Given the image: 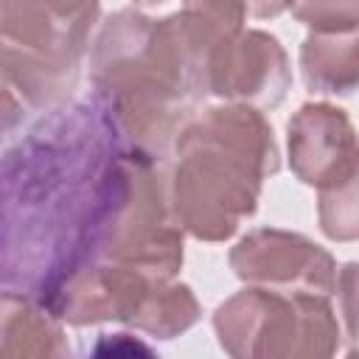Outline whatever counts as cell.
<instances>
[{"instance_id":"6da1fadb","label":"cell","mask_w":359,"mask_h":359,"mask_svg":"<svg viewBox=\"0 0 359 359\" xmlns=\"http://www.w3.org/2000/svg\"><path fill=\"white\" fill-rule=\"evenodd\" d=\"M129 143L95 104L62 107L3 163V275L45 303L98 261L118 163Z\"/></svg>"},{"instance_id":"7a4b0ae2","label":"cell","mask_w":359,"mask_h":359,"mask_svg":"<svg viewBox=\"0 0 359 359\" xmlns=\"http://www.w3.org/2000/svg\"><path fill=\"white\" fill-rule=\"evenodd\" d=\"M90 81L123 140L151 157L177 143L205 98V70L180 11L163 20L140 8L115 11L93 45Z\"/></svg>"},{"instance_id":"3957f363","label":"cell","mask_w":359,"mask_h":359,"mask_svg":"<svg viewBox=\"0 0 359 359\" xmlns=\"http://www.w3.org/2000/svg\"><path fill=\"white\" fill-rule=\"evenodd\" d=\"M168 202L182 233L230 238L258 208L261 185L278 171V146L261 109L224 104L194 115L174 143Z\"/></svg>"},{"instance_id":"277c9868","label":"cell","mask_w":359,"mask_h":359,"mask_svg":"<svg viewBox=\"0 0 359 359\" xmlns=\"http://www.w3.org/2000/svg\"><path fill=\"white\" fill-rule=\"evenodd\" d=\"M98 14V3H0L3 95L20 109H62Z\"/></svg>"},{"instance_id":"5b68a950","label":"cell","mask_w":359,"mask_h":359,"mask_svg":"<svg viewBox=\"0 0 359 359\" xmlns=\"http://www.w3.org/2000/svg\"><path fill=\"white\" fill-rule=\"evenodd\" d=\"M98 261L137 269L154 280H171L182 266V230L171 213L168 182L151 154L132 146L118 163Z\"/></svg>"},{"instance_id":"8992f818","label":"cell","mask_w":359,"mask_h":359,"mask_svg":"<svg viewBox=\"0 0 359 359\" xmlns=\"http://www.w3.org/2000/svg\"><path fill=\"white\" fill-rule=\"evenodd\" d=\"M213 328L230 359H334L339 345L328 297L244 289L227 297Z\"/></svg>"},{"instance_id":"52a82bcc","label":"cell","mask_w":359,"mask_h":359,"mask_svg":"<svg viewBox=\"0 0 359 359\" xmlns=\"http://www.w3.org/2000/svg\"><path fill=\"white\" fill-rule=\"evenodd\" d=\"M230 266L244 283L283 294L331 297L337 286L331 252L300 233L278 227H258L238 238L230 250Z\"/></svg>"},{"instance_id":"ba28073f","label":"cell","mask_w":359,"mask_h":359,"mask_svg":"<svg viewBox=\"0 0 359 359\" xmlns=\"http://www.w3.org/2000/svg\"><path fill=\"white\" fill-rule=\"evenodd\" d=\"M292 87L289 56L266 31H238L210 59L205 93L252 109L278 107Z\"/></svg>"},{"instance_id":"9c48e42d","label":"cell","mask_w":359,"mask_h":359,"mask_svg":"<svg viewBox=\"0 0 359 359\" xmlns=\"http://www.w3.org/2000/svg\"><path fill=\"white\" fill-rule=\"evenodd\" d=\"M157 280L118 264H90L67 278L42 306L70 325H95L118 320L132 325Z\"/></svg>"},{"instance_id":"30bf717a","label":"cell","mask_w":359,"mask_h":359,"mask_svg":"<svg viewBox=\"0 0 359 359\" xmlns=\"http://www.w3.org/2000/svg\"><path fill=\"white\" fill-rule=\"evenodd\" d=\"M289 165L306 185H325L359 151V135L345 109L325 101L303 104L286 129Z\"/></svg>"},{"instance_id":"8fae6325","label":"cell","mask_w":359,"mask_h":359,"mask_svg":"<svg viewBox=\"0 0 359 359\" xmlns=\"http://www.w3.org/2000/svg\"><path fill=\"white\" fill-rule=\"evenodd\" d=\"M0 359H70V345L59 320L36 300L3 294Z\"/></svg>"},{"instance_id":"7c38bea8","label":"cell","mask_w":359,"mask_h":359,"mask_svg":"<svg viewBox=\"0 0 359 359\" xmlns=\"http://www.w3.org/2000/svg\"><path fill=\"white\" fill-rule=\"evenodd\" d=\"M303 81L317 95H351L359 87V31L309 34L300 45Z\"/></svg>"},{"instance_id":"4fadbf2b","label":"cell","mask_w":359,"mask_h":359,"mask_svg":"<svg viewBox=\"0 0 359 359\" xmlns=\"http://www.w3.org/2000/svg\"><path fill=\"white\" fill-rule=\"evenodd\" d=\"M199 320V303L194 292L185 283L174 280H157L135 317L132 328L157 337V339H174L182 331H188Z\"/></svg>"},{"instance_id":"5bb4252c","label":"cell","mask_w":359,"mask_h":359,"mask_svg":"<svg viewBox=\"0 0 359 359\" xmlns=\"http://www.w3.org/2000/svg\"><path fill=\"white\" fill-rule=\"evenodd\" d=\"M317 219L320 230L334 241L359 238V151L342 171L317 188Z\"/></svg>"},{"instance_id":"9a60e30c","label":"cell","mask_w":359,"mask_h":359,"mask_svg":"<svg viewBox=\"0 0 359 359\" xmlns=\"http://www.w3.org/2000/svg\"><path fill=\"white\" fill-rule=\"evenodd\" d=\"M289 11L311 28V34L359 31V3H292Z\"/></svg>"},{"instance_id":"2e32d148","label":"cell","mask_w":359,"mask_h":359,"mask_svg":"<svg viewBox=\"0 0 359 359\" xmlns=\"http://www.w3.org/2000/svg\"><path fill=\"white\" fill-rule=\"evenodd\" d=\"M337 297H339V314L345 323V334L351 345L359 351V261H351L337 275Z\"/></svg>"},{"instance_id":"e0dca14e","label":"cell","mask_w":359,"mask_h":359,"mask_svg":"<svg viewBox=\"0 0 359 359\" xmlns=\"http://www.w3.org/2000/svg\"><path fill=\"white\" fill-rule=\"evenodd\" d=\"M90 359H157L154 348L132 334H101L90 351Z\"/></svg>"},{"instance_id":"ac0fdd59","label":"cell","mask_w":359,"mask_h":359,"mask_svg":"<svg viewBox=\"0 0 359 359\" xmlns=\"http://www.w3.org/2000/svg\"><path fill=\"white\" fill-rule=\"evenodd\" d=\"M345 359H359V351H356V348H353V351H351V353H348V356H345Z\"/></svg>"}]
</instances>
